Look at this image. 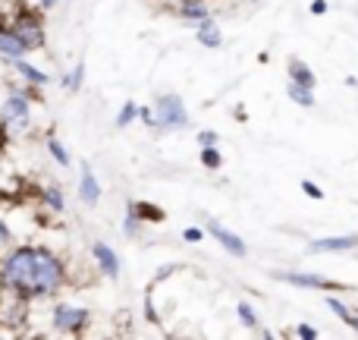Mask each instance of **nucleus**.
Returning a JSON list of instances; mask_svg holds the SVG:
<instances>
[{
    "label": "nucleus",
    "mask_w": 358,
    "mask_h": 340,
    "mask_svg": "<svg viewBox=\"0 0 358 340\" xmlns=\"http://www.w3.org/2000/svg\"><path fill=\"white\" fill-rule=\"evenodd\" d=\"M35 252L38 246H16L0 265V284L22 299H35Z\"/></svg>",
    "instance_id": "1"
},
{
    "label": "nucleus",
    "mask_w": 358,
    "mask_h": 340,
    "mask_svg": "<svg viewBox=\"0 0 358 340\" xmlns=\"http://www.w3.org/2000/svg\"><path fill=\"white\" fill-rule=\"evenodd\" d=\"M155 130H182L189 126V111H185V101L179 95L167 92L155 98Z\"/></svg>",
    "instance_id": "2"
},
{
    "label": "nucleus",
    "mask_w": 358,
    "mask_h": 340,
    "mask_svg": "<svg viewBox=\"0 0 358 340\" xmlns=\"http://www.w3.org/2000/svg\"><path fill=\"white\" fill-rule=\"evenodd\" d=\"M273 278L283 280L289 287H302V290H349L346 284H336L330 278H321V274H311V271H273Z\"/></svg>",
    "instance_id": "3"
},
{
    "label": "nucleus",
    "mask_w": 358,
    "mask_h": 340,
    "mask_svg": "<svg viewBox=\"0 0 358 340\" xmlns=\"http://www.w3.org/2000/svg\"><path fill=\"white\" fill-rule=\"evenodd\" d=\"M50 322H54V328L63 331V334H76V331H82L88 325V309H82V306L57 303Z\"/></svg>",
    "instance_id": "4"
},
{
    "label": "nucleus",
    "mask_w": 358,
    "mask_h": 340,
    "mask_svg": "<svg viewBox=\"0 0 358 340\" xmlns=\"http://www.w3.org/2000/svg\"><path fill=\"white\" fill-rule=\"evenodd\" d=\"M13 29L22 35V41L29 44V50H38L44 48V41H48V35H44V25H41V16L38 13H19L16 22H13Z\"/></svg>",
    "instance_id": "5"
},
{
    "label": "nucleus",
    "mask_w": 358,
    "mask_h": 340,
    "mask_svg": "<svg viewBox=\"0 0 358 340\" xmlns=\"http://www.w3.org/2000/svg\"><path fill=\"white\" fill-rule=\"evenodd\" d=\"M31 92H10L6 95V101L0 104V120H3L6 126L16 123V120H25L31 114V101H29Z\"/></svg>",
    "instance_id": "6"
},
{
    "label": "nucleus",
    "mask_w": 358,
    "mask_h": 340,
    "mask_svg": "<svg viewBox=\"0 0 358 340\" xmlns=\"http://www.w3.org/2000/svg\"><path fill=\"white\" fill-rule=\"evenodd\" d=\"M208 233L214 236L217 243H220L223 249H227L229 255H236V259H245L248 255V246H245V240H242L239 233H233V230H227L220 221H208Z\"/></svg>",
    "instance_id": "7"
},
{
    "label": "nucleus",
    "mask_w": 358,
    "mask_h": 340,
    "mask_svg": "<svg viewBox=\"0 0 358 340\" xmlns=\"http://www.w3.org/2000/svg\"><path fill=\"white\" fill-rule=\"evenodd\" d=\"M25 50H29V44L22 41V35H19L13 25H3L0 22V60H22Z\"/></svg>",
    "instance_id": "8"
},
{
    "label": "nucleus",
    "mask_w": 358,
    "mask_h": 340,
    "mask_svg": "<svg viewBox=\"0 0 358 340\" xmlns=\"http://www.w3.org/2000/svg\"><path fill=\"white\" fill-rule=\"evenodd\" d=\"M79 198H82V205H88V208H94V205L101 202V183L85 161H82V168H79Z\"/></svg>",
    "instance_id": "9"
},
{
    "label": "nucleus",
    "mask_w": 358,
    "mask_h": 340,
    "mask_svg": "<svg viewBox=\"0 0 358 340\" xmlns=\"http://www.w3.org/2000/svg\"><path fill=\"white\" fill-rule=\"evenodd\" d=\"M92 255H94V261H98V268H101V274L104 278H110V280H117L120 278V259H117V252H113L107 243H92Z\"/></svg>",
    "instance_id": "10"
},
{
    "label": "nucleus",
    "mask_w": 358,
    "mask_h": 340,
    "mask_svg": "<svg viewBox=\"0 0 358 340\" xmlns=\"http://www.w3.org/2000/svg\"><path fill=\"white\" fill-rule=\"evenodd\" d=\"M358 246V233H343V236H324L308 246V252H346Z\"/></svg>",
    "instance_id": "11"
},
{
    "label": "nucleus",
    "mask_w": 358,
    "mask_h": 340,
    "mask_svg": "<svg viewBox=\"0 0 358 340\" xmlns=\"http://www.w3.org/2000/svg\"><path fill=\"white\" fill-rule=\"evenodd\" d=\"M195 35H198V41L204 44V48H220L223 44V32H220V25H217V19H201V22L195 25Z\"/></svg>",
    "instance_id": "12"
},
{
    "label": "nucleus",
    "mask_w": 358,
    "mask_h": 340,
    "mask_svg": "<svg viewBox=\"0 0 358 340\" xmlns=\"http://www.w3.org/2000/svg\"><path fill=\"white\" fill-rule=\"evenodd\" d=\"M176 13H179V19H182V22H189V25H198L201 19L210 16L208 6H204V0H179Z\"/></svg>",
    "instance_id": "13"
},
{
    "label": "nucleus",
    "mask_w": 358,
    "mask_h": 340,
    "mask_svg": "<svg viewBox=\"0 0 358 340\" xmlns=\"http://www.w3.org/2000/svg\"><path fill=\"white\" fill-rule=\"evenodd\" d=\"M286 76H289V82H299V86H305V88H315L317 86V76L311 73V67L305 60H299V57H292V60H289Z\"/></svg>",
    "instance_id": "14"
},
{
    "label": "nucleus",
    "mask_w": 358,
    "mask_h": 340,
    "mask_svg": "<svg viewBox=\"0 0 358 340\" xmlns=\"http://www.w3.org/2000/svg\"><path fill=\"white\" fill-rule=\"evenodd\" d=\"M16 73L22 76L31 88H41V86H48V82H50L48 73H41L38 67H31V63H25V60H16Z\"/></svg>",
    "instance_id": "15"
},
{
    "label": "nucleus",
    "mask_w": 358,
    "mask_h": 340,
    "mask_svg": "<svg viewBox=\"0 0 358 340\" xmlns=\"http://www.w3.org/2000/svg\"><path fill=\"white\" fill-rule=\"evenodd\" d=\"M286 92H289V101L299 107H315V88H305L299 86V82H289L286 86Z\"/></svg>",
    "instance_id": "16"
},
{
    "label": "nucleus",
    "mask_w": 358,
    "mask_h": 340,
    "mask_svg": "<svg viewBox=\"0 0 358 340\" xmlns=\"http://www.w3.org/2000/svg\"><path fill=\"white\" fill-rule=\"evenodd\" d=\"M129 211H136L138 217H142L145 224H151V221H164V211L157 208V205H151V202H129Z\"/></svg>",
    "instance_id": "17"
},
{
    "label": "nucleus",
    "mask_w": 358,
    "mask_h": 340,
    "mask_svg": "<svg viewBox=\"0 0 358 340\" xmlns=\"http://www.w3.org/2000/svg\"><path fill=\"white\" fill-rule=\"evenodd\" d=\"M136 120H138V104H136V101H126V104L120 107V114H117V120H113V123H117V130H126V126L136 123Z\"/></svg>",
    "instance_id": "18"
},
{
    "label": "nucleus",
    "mask_w": 358,
    "mask_h": 340,
    "mask_svg": "<svg viewBox=\"0 0 358 340\" xmlns=\"http://www.w3.org/2000/svg\"><path fill=\"white\" fill-rule=\"evenodd\" d=\"M201 164H204V170H220L223 168V155H220V149L217 145H208V149H201Z\"/></svg>",
    "instance_id": "19"
},
{
    "label": "nucleus",
    "mask_w": 358,
    "mask_h": 340,
    "mask_svg": "<svg viewBox=\"0 0 358 340\" xmlns=\"http://www.w3.org/2000/svg\"><path fill=\"white\" fill-rule=\"evenodd\" d=\"M48 151H50V158H54L60 168H69V164H73V158H69L66 145H63L60 139H48Z\"/></svg>",
    "instance_id": "20"
},
{
    "label": "nucleus",
    "mask_w": 358,
    "mask_h": 340,
    "mask_svg": "<svg viewBox=\"0 0 358 340\" xmlns=\"http://www.w3.org/2000/svg\"><path fill=\"white\" fill-rule=\"evenodd\" d=\"M82 82H85V63L79 60L73 69H69V76H66V79H63V86H66L69 92H79V88H82Z\"/></svg>",
    "instance_id": "21"
},
{
    "label": "nucleus",
    "mask_w": 358,
    "mask_h": 340,
    "mask_svg": "<svg viewBox=\"0 0 358 340\" xmlns=\"http://www.w3.org/2000/svg\"><path fill=\"white\" fill-rule=\"evenodd\" d=\"M44 202H48V208H54L57 215H60V211L66 208V202H63V189H60V186H48V189H44Z\"/></svg>",
    "instance_id": "22"
},
{
    "label": "nucleus",
    "mask_w": 358,
    "mask_h": 340,
    "mask_svg": "<svg viewBox=\"0 0 358 340\" xmlns=\"http://www.w3.org/2000/svg\"><path fill=\"white\" fill-rule=\"evenodd\" d=\"M236 312H239V318H242V325H245V328H258V325H261L258 312H255L248 303H239V306H236Z\"/></svg>",
    "instance_id": "23"
},
{
    "label": "nucleus",
    "mask_w": 358,
    "mask_h": 340,
    "mask_svg": "<svg viewBox=\"0 0 358 340\" xmlns=\"http://www.w3.org/2000/svg\"><path fill=\"white\" fill-rule=\"evenodd\" d=\"M142 217H138L136 215V211H126V221H123V233L126 236H132V240H136V236H138V230H142Z\"/></svg>",
    "instance_id": "24"
},
{
    "label": "nucleus",
    "mask_w": 358,
    "mask_h": 340,
    "mask_svg": "<svg viewBox=\"0 0 358 340\" xmlns=\"http://www.w3.org/2000/svg\"><path fill=\"white\" fill-rule=\"evenodd\" d=\"M324 303H327V309H330V312H336V315H340L343 322H349V318H352V309H349V306L343 303V299H336V297H327V299H324Z\"/></svg>",
    "instance_id": "25"
},
{
    "label": "nucleus",
    "mask_w": 358,
    "mask_h": 340,
    "mask_svg": "<svg viewBox=\"0 0 358 340\" xmlns=\"http://www.w3.org/2000/svg\"><path fill=\"white\" fill-rule=\"evenodd\" d=\"M302 192L308 198H315V202H321V198H324V189L315 183V179H302Z\"/></svg>",
    "instance_id": "26"
},
{
    "label": "nucleus",
    "mask_w": 358,
    "mask_h": 340,
    "mask_svg": "<svg viewBox=\"0 0 358 340\" xmlns=\"http://www.w3.org/2000/svg\"><path fill=\"white\" fill-rule=\"evenodd\" d=\"M220 142V136H217L214 130H201L198 132V145H201V149H208V145H217Z\"/></svg>",
    "instance_id": "27"
},
{
    "label": "nucleus",
    "mask_w": 358,
    "mask_h": 340,
    "mask_svg": "<svg viewBox=\"0 0 358 340\" xmlns=\"http://www.w3.org/2000/svg\"><path fill=\"white\" fill-rule=\"evenodd\" d=\"M182 240L185 243H204V230L201 227H185L182 230Z\"/></svg>",
    "instance_id": "28"
},
{
    "label": "nucleus",
    "mask_w": 358,
    "mask_h": 340,
    "mask_svg": "<svg viewBox=\"0 0 358 340\" xmlns=\"http://www.w3.org/2000/svg\"><path fill=\"white\" fill-rule=\"evenodd\" d=\"M138 120H142L145 126H151V130H155V111H151V107H138Z\"/></svg>",
    "instance_id": "29"
},
{
    "label": "nucleus",
    "mask_w": 358,
    "mask_h": 340,
    "mask_svg": "<svg viewBox=\"0 0 358 340\" xmlns=\"http://www.w3.org/2000/svg\"><path fill=\"white\" fill-rule=\"evenodd\" d=\"M296 334L302 337V340H315V337H317V328H311V325H299Z\"/></svg>",
    "instance_id": "30"
},
{
    "label": "nucleus",
    "mask_w": 358,
    "mask_h": 340,
    "mask_svg": "<svg viewBox=\"0 0 358 340\" xmlns=\"http://www.w3.org/2000/svg\"><path fill=\"white\" fill-rule=\"evenodd\" d=\"M10 240H13V236H10V227H6V224L0 221V252H3V249L10 246Z\"/></svg>",
    "instance_id": "31"
},
{
    "label": "nucleus",
    "mask_w": 358,
    "mask_h": 340,
    "mask_svg": "<svg viewBox=\"0 0 358 340\" xmlns=\"http://www.w3.org/2000/svg\"><path fill=\"white\" fill-rule=\"evenodd\" d=\"M311 13H315V16H324V13H327V0H311Z\"/></svg>",
    "instance_id": "32"
},
{
    "label": "nucleus",
    "mask_w": 358,
    "mask_h": 340,
    "mask_svg": "<svg viewBox=\"0 0 358 340\" xmlns=\"http://www.w3.org/2000/svg\"><path fill=\"white\" fill-rule=\"evenodd\" d=\"M60 0H38V6H44V10H50V6H57Z\"/></svg>",
    "instance_id": "33"
}]
</instances>
